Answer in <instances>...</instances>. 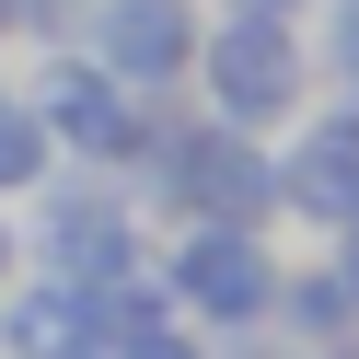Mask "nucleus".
<instances>
[{
  "mask_svg": "<svg viewBox=\"0 0 359 359\" xmlns=\"http://www.w3.org/2000/svg\"><path fill=\"white\" fill-rule=\"evenodd\" d=\"M197 93H209V116L220 128H290L302 116V93H313V47H302V24H278V12H220L209 35H197Z\"/></svg>",
  "mask_w": 359,
  "mask_h": 359,
  "instance_id": "f257e3e1",
  "label": "nucleus"
},
{
  "mask_svg": "<svg viewBox=\"0 0 359 359\" xmlns=\"http://www.w3.org/2000/svg\"><path fill=\"white\" fill-rule=\"evenodd\" d=\"M140 163H163L174 209L186 220H266L278 209V163H266L255 128H186V140H140Z\"/></svg>",
  "mask_w": 359,
  "mask_h": 359,
  "instance_id": "f03ea898",
  "label": "nucleus"
},
{
  "mask_svg": "<svg viewBox=\"0 0 359 359\" xmlns=\"http://www.w3.org/2000/svg\"><path fill=\"white\" fill-rule=\"evenodd\" d=\"M197 35H209V12H197V0H93V12H81V58H104L128 93L186 81Z\"/></svg>",
  "mask_w": 359,
  "mask_h": 359,
  "instance_id": "7ed1b4c3",
  "label": "nucleus"
},
{
  "mask_svg": "<svg viewBox=\"0 0 359 359\" xmlns=\"http://www.w3.org/2000/svg\"><path fill=\"white\" fill-rule=\"evenodd\" d=\"M163 302L209 313V325H255V313L278 302V266H266L255 220H197V232L174 243V278H163Z\"/></svg>",
  "mask_w": 359,
  "mask_h": 359,
  "instance_id": "20e7f679",
  "label": "nucleus"
},
{
  "mask_svg": "<svg viewBox=\"0 0 359 359\" xmlns=\"http://www.w3.org/2000/svg\"><path fill=\"white\" fill-rule=\"evenodd\" d=\"M35 255H47V278H70V290H128L140 278V220H128L116 186H58L47 220H35Z\"/></svg>",
  "mask_w": 359,
  "mask_h": 359,
  "instance_id": "39448f33",
  "label": "nucleus"
},
{
  "mask_svg": "<svg viewBox=\"0 0 359 359\" xmlns=\"http://www.w3.org/2000/svg\"><path fill=\"white\" fill-rule=\"evenodd\" d=\"M35 116H47L58 151L81 163H140V116H128V81L104 58H47L35 70Z\"/></svg>",
  "mask_w": 359,
  "mask_h": 359,
  "instance_id": "423d86ee",
  "label": "nucleus"
},
{
  "mask_svg": "<svg viewBox=\"0 0 359 359\" xmlns=\"http://www.w3.org/2000/svg\"><path fill=\"white\" fill-rule=\"evenodd\" d=\"M0 348L12 359H93L104 348V290H70V278H35L0 302Z\"/></svg>",
  "mask_w": 359,
  "mask_h": 359,
  "instance_id": "0eeeda50",
  "label": "nucleus"
},
{
  "mask_svg": "<svg viewBox=\"0 0 359 359\" xmlns=\"http://www.w3.org/2000/svg\"><path fill=\"white\" fill-rule=\"evenodd\" d=\"M278 209L325 220V232H336V220L359 209V140H348L336 116H313V128H302V151L278 163Z\"/></svg>",
  "mask_w": 359,
  "mask_h": 359,
  "instance_id": "6e6552de",
  "label": "nucleus"
},
{
  "mask_svg": "<svg viewBox=\"0 0 359 359\" xmlns=\"http://www.w3.org/2000/svg\"><path fill=\"white\" fill-rule=\"evenodd\" d=\"M47 163H58V140H47V116H35V93H0V197L47 186Z\"/></svg>",
  "mask_w": 359,
  "mask_h": 359,
  "instance_id": "1a4fd4ad",
  "label": "nucleus"
},
{
  "mask_svg": "<svg viewBox=\"0 0 359 359\" xmlns=\"http://www.w3.org/2000/svg\"><path fill=\"white\" fill-rule=\"evenodd\" d=\"M325 70L359 81V0H325Z\"/></svg>",
  "mask_w": 359,
  "mask_h": 359,
  "instance_id": "9d476101",
  "label": "nucleus"
},
{
  "mask_svg": "<svg viewBox=\"0 0 359 359\" xmlns=\"http://www.w3.org/2000/svg\"><path fill=\"white\" fill-rule=\"evenodd\" d=\"M336 278H348V302H359V209L336 220Z\"/></svg>",
  "mask_w": 359,
  "mask_h": 359,
  "instance_id": "9b49d317",
  "label": "nucleus"
},
{
  "mask_svg": "<svg viewBox=\"0 0 359 359\" xmlns=\"http://www.w3.org/2000/svg\"><path fill=\"white\" fill-rule=\"evenodd\" d=\"M35 24V0H0V47H12V35H24Z\"/></svg>",
  "mask_w": 359,
  "mask_h": 359,
  "instance_id": "f8f14e48",
  "label": "nucleus"
},
{
  "mask_svg": "<svg viewBox=\"0 0 359 359\" xmlns=\"http://www.w3.org/2000/svg\"><path fill=\"white\" fill-rule=\"evenodd\" d=\"M232 12H278V24H302V12H313V0H232Z\"/></svg>",
  "mask_w": 359,
  "mask_h": 359,
  "instance_id": "ddd939ff",
  "label": "nucleus"
},
{
  "mask_svg": "<svg viewBox=\"0 0 359 359\" xmlns=\"http://www.w3.org/2000/svg\"><path fill=\"white\" fill-rule=\"evenodd\" d=\"M70 12H93V0H35V24H70Z\"/></svg>",
  "mask_w": 359,
  "mask_h": 359,
  "instance_id": "4468645a",
  "label": "nucleus"
},
{
  "mask_svg": "<svg viewBox=\"0 0 359 359\" xmlns=\"http://www.w3.org/2000/svg\"><path fill=\"white\" fill-rule=\"evenodd\" d=\"M12 255H24V243H12V220H0V278H12Z\"/></svg>",
  "mask_w": 359,
  "mask_h": 359,
  "instance_id": "2eb2a0df",
  "label": "nucleus"
}]
</instances>
